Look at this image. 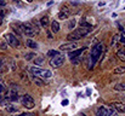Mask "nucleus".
Masks as SVG:
<instances>
[{
    "instance_id": "obj_22",
    "label": "nucleus",
    "mask_w": 125,
    "mask_h": 116,
    "mask_svg": "<svg viewBox=\"0 0 125 116\" xmlns=\"http://www.w3.org/2000/svg\"><path fill=\"white\" fill-rule=\"evenodd\" d=\"M60 54V52L58 51H55V50H50L49 52H47V56L50 57V58H52V57H55V56H58Z\"/></svg>"
},
{
    "instance_id": "obj_6",
    "label": "nucleus",
    "mask_w": 125,
    "mask_h": 116,
    "mask_svg": "<svg viewBox=\"0 0 125 116\" xmlns=\"http://www.w3.org/2000/svg\"><path fill=\"white\" fill-rule=\"evenodd\" d=\"M63 63H64V57L61 56V54L55 56V57H52V58L50 59V65H51L52 68H60Z\"/></svg>"
},
{
    "instance_id": "obj_1",
    "label": "nucleus",
    "mask_w": 125,
    "mask_h": 116,
    "mask_svg": "<svg viewBox=\"0 0 125 116\" xmlns=\"http://www.w3.org/2000/svg\"><path fill=\"white\" fill-rule=\"evenodd\" d=\"M90 32H91V29H90V28L80 27L79 29H75L74 32L69 33V34H68V36H67V39H68L69 41H74V42H75V41H78V40L83 39L84 36H86Z\"/></svg>"
},
{
    "instance_id": "obj_5",
    "label": "nucleus",
    "mask_w": 125,
    "mask_h": 116,
    "mask_svg": "<svg viewBox=\"0 0 125 116\" xmlns=\"http://www.w3.org/2000/svg\"><path fill=\"white\" fill-rule=\"evenodd\" d=\"M4 39H5V41H6L11 47H18V46H20V40L17 39L16 35H13V34L7 33V34L4 35Z\"/></svg>"
},
{
    "instance_id": "obj_16",
    "label": "nucleus",
    "mask_w": 125,
    "mask_h": 116,
    "mask_svg": "<svg viewBox=\"0 0 125 116\" xmlns=\"http://www.w3.org/2000/svg\"><path fill=\"white\" fill-rule=\"evenodd\" d=\"M51 30H52V33H57L60 30V24H58L57 21H53L51 23Z\"/></svg>"
},
{
    "instance_id": "obj_12",
    "label": "nucleus",
    "mask_w": 125,
    "mask_h": 116,
    "mask_svg": "<svg viewBox=\"0 0 125 116\" xmlns=\"http://www.w3.org/2000/svg\"><path fill=\"white\" fill-rule=\"evenodd\" d=\"M9 70V65H7V63H6V59L4 58V57H1L0 58V71H7Z\"/></svg>"
},
{
    "instance_id": "obj_9",
    "label": "nucleus",
    "mask_w": 125,
    "mask_h": 116,
    "mask_svg": "<svg viewBox=\"0 0 125 116\" xmlns=\"http://www.w3.org/2000/svg\"><path fill=\"white\" fill-rule=\"evenodd\" d=\"M96 116H109V111L107 107H100L96 110Z\"/></svg>"
},
{
    "instance_id": "obj_17",
    "label": "nucleus",
    "mask_w": 125,
    "mask_h": 116,
    "mask_svg": "<svg viewBox=\"0 0 125 116\" xmlns=\"http://www.w3.org/2000/svg\"><path fill=\"white\" fill-rule=\"evenodd\" d=\"M47 24H49V18H47V16H44L40 18V26L44 27V28H46L47 27Z\"/></svg>"
},
{
    "instance_id": "obj_11",
    "label": "nucleus",
    "mask_w": 125,
    "mask_h": 116,
    "mask_svg": "<svg viewBox=\"0 0 125 116\" xmlns=\"http://www.w3.org/2000/svg\"><path fill=\"white\" fill-rule=\"evenodd\" d=\"M7 99H9L10 102H17V100H18V94H17V92H16L15 89H11L10 94L7 96Z\"/></svg>"
},
{
    "instance_id": "obj_4",
    "label": "nucleus",
    "mask_w": 125,
    "mask_h": 116,
    "mask_svg": "<svg viewBox=\"0 0 125 116\" xmlns=\"http://www.w3.org/2000/svg\"><path fill=\"white\" fill-rule=\"evenodd\" d=\"M21 103H22V105L26 107L27 109H33V108L35 107V102H34L33 97L29 96V94L22 96V97H21Z\"/></svg>"
},
{
    "instance_id": "obj_39",
    "label": "nucleus",
    "mask_w": 125,
    "mask_h": 116,
    "mask_svg": "<svg viewBox=\"0 0 125 116\" xmlns=\"http://www.w3.org/2000/svg\"><path fill=\"white\" fill-rule=\"evenodd\" d=\"M26 1H27V2H32L33 0H26Z\"/></svg>"
},
{
    "instance_id": "obj_29",
    "label": "nucleus",
    "mask_w": 125,
    "mask_h": 116,
    "mask_svg": "<svg viewBox=\"0 0 125 116\" xmlns=\"http://www.w3.org/2000/svg\"><path fill=\"white\" fill-rule=\"evenodd\" d=\"M82 27H85V28H91V26H90L87 22H85V21H82Z\"/></svg>"
},
{
    "instance_id": "obj_19",
    "label": "nucleus",
    "mask_w": 125,
    "mask_h": 116,
    "mask_svg": "<svg viewBox=\"0 0 125 116\" xmlns=\"http://www.w3.org/2000/svg\"><path fill=\"white\" fill-rule=\"evenodd\" d=\"M5 108H6V110H7L9 113H15V111H17V110H18L16 107H13V105H11V104H6V105H5Z\"/></svg>"
},
{
    "instance_id": "obj_32",
    "label": "nucleus",
    "mask_w": 125,
    "mask_h": 116,
    "mask_svg": "<svg viewBox=\"0 0 125 116\" xmlns=\"http://www.w3.org/2000/svg\"><path fill=\"white\" fill-rule=\"evenodd\" d=\"M0 48H1V50H6V48H7V45H5V44H1V45H0Z\"/></svg>"
},
{
    "instance_id": "obj_37",
    "label": "nucleus",
    "mask_w": 125,
    "mask_h": 116,
    "mask_svg": "<svg viewBox=\"0 0 125 116\" xmlns=\"http://www.w3.org/2000/svg\"><path fill=\"white\" fill-rule=\"evenodd\" d=\"M6 5V1L5 0H0V6H5Z\"/></svg>"
},
{
    "instance_id": "obj_25",
    "label": "nucleus",
    "mask_w": 125,
    "mask_h": 116,
    "mask_svg": "<svg viewBox=\"0 0 125 116\" xmlns=\"http://www.w3.org/2000/svg\"><path fill=\"white\" fill-rule=\"evenodd\" d=\"M117 54H118V57H119L120 59H124V61H125V51H122V50H119V51L117 52Z\"/></svg>"
},
{
    "instance_id": "obj_26",
    "label": "nucleus",
    "mask_w": 125,
    "mask_h": 116,
    "mask_svg": "<svg viewBox=\"0 0 125 116\" xmlns=\"http://www.w3.org/2000/svg\"><path fill=\"white\" fill-rule=\"evenodd\" d=\"M71 61H72V63H73V64H75V65H79V64H80V57H77V58H72Z\"/></svg>"
},
{
    "instance_id": "obj_20",
    "label": "nucleus",
    "mask_w": 125,
    "mask_h": 116,
    "mask_svg": "<svg viewBox=\"0 0 125 116\" xmlns=\"http://www.w3.org/2000/svg\"><path fill=\"white\" fill-rule=\"evenodd\" d=\"M44 61H45V58H44L42 56H39V57H35V58H34V63H35V65L42 64V63H44Z\"/></svg>"
},
{
    "instance_id": "obj_13",
    "label": "nucleus",
    "mask_w": 125,
    "mask_h": 116,
    "mask_svg": "<svg viewBox=\"0 0 125 116\" xmlns=\"http://www.w3.org/2000/svg\"><path fill=\"white\" fill-rule=\"evenodd\" d=\"M26 45H27L29 48H33V50H37V48H38V44H37L34 40H32V39H27V40H26Z\"/></svg>"
},
{
    "instance_id": "obj_14",
    "label": "nucleus",
    "mask_w": 125,
    "mask_h": 116,
    "mask_svg": "<svg viewBox=\"0 0 125 116\" xmlns=\"http://www.w3.org/2000/svg\"><path fill=\"white\" fill-rule=\"evenodd\" d=\"M114 91H119V92H125V82H120V83H117L114 87H113Z\"/></svg>"
},
{
    "instance_id": "obj_30",
    "label": "nucleus",
    "mask_w": 125,
    "mask_h": 116,
    "mask_svg": "<svg viewBox=\"0 0 125 116\" xmlns=\"http://www.w3.org/2000/svg\"><path fill=\"white\" fill-rule=\"evenodd\" d=\"M4 91H5V85L0 81V92H4Z\"/></svg>"
},
{
    "instance_id": "obj_21",
    "label": "nucleus",
    "mask_w": 125,
    "mask_h": 116,
    "mask_svg": "<svg viewBox=\"0 0 125 116\" xmlns=\"http://www.w3.org/2000/svg\"><path fill=\"white\" fill-rule=\"evenodd\" d=\"M33 81L35 82V85H37V86H42V85H44L42 79H40V77H38V76H33Z\"/></svg>"
},
{
    "instance_id": "obj_40",
    "label": "nucleus",
    "mask_w": 125,
    "mask_h": 116,
    "mask_svg": "<svg viewBox=\"0 0 125 116\" xmlns=\"http://www.w3.org/2000/svg\"><path fill=\"white\" fill-rule=\"evenodd\" d=\"M82 116H85V115H82Z\"/></svg>"
},
{
    "instance_id": "obj_27",
    "label": "nucleus",
    "mask_w": 125,
    "mask_h": 116,
    "mask_svg": "<svg viewBox=\"0 0 125 116\" xmlns=\"http://www.w3.org/2000/svg\"><path fill=\"white\" fill-rule=\"evenodd\" d=\"M119 38H120V36H119L118 34H115V35L113 36V39H112V42H111V44H112V46L117 44V41H118V39H119Z\"/></svg>"
},
{
    "instance_id": "obj_3",
    "label": "nucleus",
    "mask_w": 125,
    "mask_h": 116,
    "mask_svg": "<svg viewBox=\"0 0 125 116\" xmlns=\"http://www.w3.org/2000/svg\"><path fill=\"white\" fill-rule=\"evenodd\" d=\"M29 71L32 73L33 76H38L42 79V80H50L52 77V73L47 69H42V68H38V67H31L29 68Z\"/></svg>"
},
{
    "instance_id": "obj_15",
    "label": "nucleus",
    "mask_w": 125,
    "mask_h": 116,
    "mask_svg": "<svg viewBox=\"0 0 125 116\" xmlns=\"http://www.w3.org/2000/svg\"><path fill=\"white\" fill-rule=\"evenodd\" d=\"M124 73H125V65L117 67V68L113 70V74H117V75H120V74H124Z\"/></svg>"
},
{
    "instance_id": "obj_31",
    "label": "nucleus",
    "mask_w": 125,
    "mask_h": 116,
    "mask_svg": "<svg viewBox=\"0 0 125 116\" xmlns=\"http://www.w3.org/2000/svg\"><path fill=\"white\" fill-rule=\"evenodd\" d=\"M18 116H35L34 114H31V113H24V114H21Z\"/></svg>"
},
{
    "instance_id": "obj_34",
    "label": "nucleus",
    "mask_w": 125,
    "mask_h": 116,
    "mask_svg": "<svg viewBox=\"0 0 125 116\" xmlns=\"http://www.w3.org/2000/svg\"><path fill=\"white\" fill-rule=\"evenodd\" d=\"M68 103H69V102H68L67 99H64V100H62V105H63V107H64V105H68Z\"/></svg>"
},
{
    "instance_id": "obj_28",
    "label": "nucleus",
    "mask_w": 125,
    "mask_h": 116,
    "mask_svg": "<svg viewBox=\"0 0 125 116\" xmlns=\"http://www.w3.org/2000/svg\"><path fill=\"white\" fill-rule=\"evenodd\" d=\"M11 69H12V70H16V69H17V65H16V63H15L13 59H11Z\"/></svg>"
},
{
    "instance_id": "obj_41",
    "label": "nucleus",
    "mask_w": 125,
    "mask_h": 116,
    "mask_svg": "<svg viewBox=\"0 0 125 116\" xmlns=\"http://www.w3.org/2000/svg\"><path fill=\"white\" fill-rule=\"evenodd\" d=\"M124 10H125V7H124Z\"/></svg>"
},
{
    "instance_id": "obj_24",
    "label": "nucleus",
    "mask_w": 125,
    "mask_h": 116,
    "mask_svg": "<svg viewBox=\"0 0 125 116\" xmlns=\"http://www.w3.org/2000/svg\"><path fill=\"white\" fill-rule=\"evenodd\" d=\"M75 24H77V21H75V19H71V21H69V24H68V29L73 30L74 27H75Z\"/></svg>"
},
{
    "instance_id": "obj_18",
    "label": "nucleus",
    "mask_w": 125,
    "mask_h": 116,
    "mask_svg": "<svg viewBox=\"0 0 125 116\" xmlns=\"http://www.w3.org/2000/svg\"><path fill=\"white\" fill-rule=\"evenodd\" d=\"M68 17H69V12H67V11H61L58 13V18L60 19H67Z\"/></svg>"
},
{
    "instance_id": "obj_8",
    "label": "nucleus",
    "mask_w": 125,
    "mask_h": 116,
    "mask_svg": "<svg viewBox=\"0 0 125 116\" xmlns=\"http://www.w3.org/2000/svg\"><path fill=\"white\" fill-rule=\"evenodd\" d=\"M84 50H85V47H83V48H75V50H73V51H69L68 56H69V58H71V59H72V58L80 57V54L84 52Z\"/></svg>"
},
{
    "instance_id": "obj_10",
    "label": "nucleus",
    "mask_w": 125,
    "mask_h": 116,
    "mask_svg": "<svg viewBox=\"0 0 125 116\" xmlns=\"http://www.w3.org/2000/svg\"><path fill=\"white\" fill-rule=\"evenodd\" d=\"M112 107L115 109L117 113H125V103H114L112 104Z\"/></svg>"
},
{
    "instance_id": "obj_38",
    "label": "nucleus",
    "mask_w": 125,
    "mask_h": 116,
    "mask_svg": "<svg viewBox=\"0 0 125 116\" xmlns=\"http://www.w3.org/2000/svg\"><path fill=\"white\" fill-rule=\"evenodd\" d=\"M118 28H119V30H120V32H124V28H123V27H122L119 23H118Z\"/></svg>"
},
{
    "instance_id": "obj_7",
    "label": "nucleus",
    "mask_w": 125,
    "mask_h": 116,
    "mask_svg": "<svg viewBox=\"0 0 125 116\" xmlns=\"http://www.w3.org/2000/svg\"><path fill=\"white\" fill-rule=\"evenodd\" d=\"M78 47V44L77 42H74V41H69V42H67V44H63V45H61L60 46V50L61 51H73V50H75Z\"/></svg>"
},
{
    "instance_id": "obj_35",
    "label": "nucleus",
    "mask_w": 125,
    "mask_h": 116,
    "mask_svg": "<svg viewBox=\"0 0 125 116\" xmlns=\"http://www.w3.org/2000/svg\"><path fill=\"white\" fill-rule=\"evenodd\" d=\"M13 2H15V4H17L18 6H22V2H21L20 0H13Z\"/></svg>"
},
{
    "instance_id": "obj_23",
    "label": "nucleus",
    "mask_w": 125,
    "mask_h": 116,
    "mask_svg": "<svg viewBox=\"0 0 125 116\" xmlns=\"http://www.w3.org/2000/svg\"><path fill=\"white\" fill-rule=\"evenodd\" d=\"M24 58H26V61H32V59H34L35 58V54L32 52V53H26L24 54Z\"/></svg>"
},
{
    "instance_id": "obj_36",
    "label": "nucleus",
    "mask_w": 125,
    "mask_h": 116,
    "mask_svg": "<svg viewBox=\"0 0 125 116\" xmlns=\"http://www.w3.org/2000/svg\"><path fill=\"white\" fill-rule=\"evenodd\" d=\"M119 40H120V42H122L123 45H125V36H122V38H119Z\"/></svg>"
},
{
    "instance_id": "obj_2",
    "label": "nucleus",
    "mask_w": 125,
    "mask_h": 116,
    "mask_svg": "<svg viewBox=\"0 0 125 116\" xmlns=\"http://www.w3.org/2000/svg\"><path fill=\"white\" fill-rule=\"evenodd\" d=\"M102 51H103V45L102 44H97L96 46H94L91 48V57H90V65H89V69L90 70L94 68V65L97 62V59L100 58Z\"/></svg>"
},
{
    "instance_id": "obj_33",
    "label": "nucleus",
    "mask_w": 125,
    "mask_h": 116,
    "mask_svg": "<svg viewBox=\"0 0 125 116\" xmlns=\"http://www.w3.org/2000/svg\"><path fill=\"white\" fill-rule=\"evenodd\" d=\"M118 97H119L120 102H123V103H125V96H118Z\"/></svg>"
}]
</instances>
